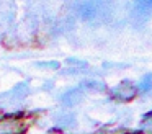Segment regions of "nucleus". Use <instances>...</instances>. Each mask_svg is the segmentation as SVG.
I'll list each match as a JSON object with an SVG mask.
<instances>
[{
    "mask_svg": "<svg viewBox=\"0 0 152 134\" xmlns=\"http://www.w3.org/2000/svg\"><path fill=\"white\" fill-rule=\"evenodd\" d=\"M26 129V123L21 118H4L0 119V134H21Z\"/></svg>",
    "mask_w": 152,
    "mask_h": 134,
    "instance_id": "1",
    "label": "nucleus"
},
{
    "mask_svg": "<svg viewBox=\"0 0 152 134\" xmlns=\"http://www.w3.org/2000/svg\"><path fill=\"white\" fill-rule=\"evenodd\" d=\"M111 95L116 98V100H121V101H129L131 98H134L136 95V87L132 82L124 80L121 83H118L115 88L111 90Z\"/></svg>",
    "mask_w": 152,
    "mask_h": 134,
    "instance_id": "2",
    "label": "nucleus"
},
{
    "mask_svg": "<svg viewBox=\"0 0 152 134\" xmlns=\"http://www.w3.org/2000/svg\"><path fill=\"white\" fill-rule=\"evenodd\" d=\"M77 15L82 20H93L98 15V3L95 2H82L75 7Z\"/></svg>",
    "mask_w": 152,
    "mask_h": 134,
    "instance_id": "3",
    "label": "nucleus"
},
{
    "mask_svg": "<svg viewBox=\"0 0 152 134\" xmlns=\"http://www.w3.org/2000/svg\"><path fill=\"white\" fill-rule=\"evenodd\" d=\"M82 97L83 95L79 88H72V90H67L66 93L61 97V101H62V105H66V106H75V105L82 100Z\"/></svg>",
    "mask_w": 152,
    "mask_h": 134,
    "instance_id": "4",
    "label": "nucleus"
},
{
    "mask_svg": "<svg viewBox=\"0 0 152 134\" xmlns=\"http://www.w3.org/2000/svg\"><path fill=\"white\" fill-rule=\"evenodd\" d=\"M80 87L87 88V90H95V92H103L105 90V83L100 80H95V78H87L80 83Z\"/></svg>",
    "mask_w": 152,
    "mask_h": 134,
    "instance_id": "5",
    "label": "nucleus"
},
{
    "mask_svg": "<svg viewBox=\"0 0 152 134\" xmlns=\"http://www.w3.org/2000/svg\"><path fill=\"white\" fill-rule=\"evenodd\" d=\"M56 124L61 127H74L75 119H74V116H69V114H59L56 118Z\"/></svg>",
    "mask_w": 152,
    "mask_h": 134,
    "instance_id": "6",
    "label": "nucleus"
},
{
    "mask_svg": "<svg viewBox=\"0 0 152 134\" xmlns=\"http://www.w3.org/2000/svg\"><path fill=\"white\" fill-rule=\"evenodd\" d=\"M137 88L141 92H149V90H151V88H152V74L144 75V77H142V80L139 82Z\"/></svg>",
    "mask_w": 152,
    "mask_h": 134,
    "instance_id": "7",
    "label": "nucleus"
},
{
    "mask_svg": "<svg viewBox=\"0 0 152 134\" xmlns=\"http://www.w3.org/2000/svg\"><path fill=\"white\" fill-rule=\"evenodd\" d=\"M142 131L147 134H152V114L149 116H144V121H142Z\"/></svg>",
    "mask_w": 152,
    "mask_h": 134,
    "instance_id": "8",
    "label": "nucleus"
},
{
    "mask_svg": "<svg viewBox=\"0 0 152 134\" xmlns=\"http://www.w3.org/2000/svg\"><path fill=\"white\" fill-rule=\"evenodd\" d=\"M36 65L38 67H49V69H57L59 67V64L54 62V61H51V62H36Z\"/></svg>",
    "mask_w": 152,
    "mask_h": 134,
    "instance_id": "9",
    "label": "nucleus"
},
{
    "mask_svg": "<svg viewBox=\"0 0 152 134\" xmlns=\"http://www.w3.org/2000/svg\"><path fill=\"white\" fill-rule=\"evenodd\" d=\"M100 134H119V133L118 131H108V133H106V131H102Z\"/></svg>",
    "mask_w": 152,
    "mask_h": 134,
    "instance_id": "10",
    "label": "nucleus"
}]
</instances>
